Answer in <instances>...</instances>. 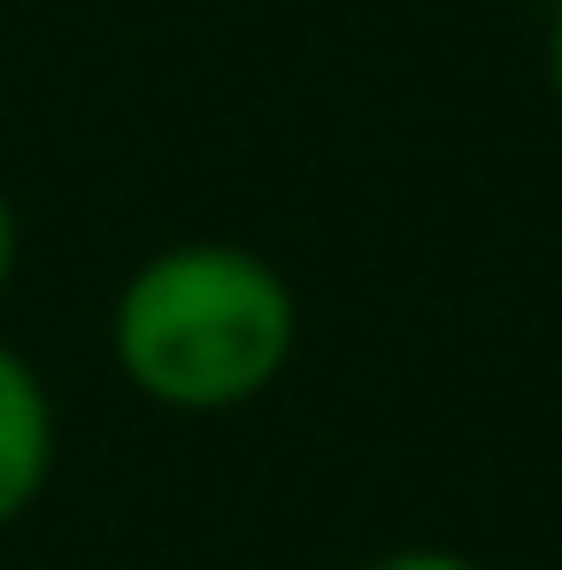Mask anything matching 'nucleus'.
Instances as JSON below:
<instances>
[{
  "label": "nucleus",
  "mask_w": 562,
  "mask_h": 570,
  "mask_svg": "<svg viewBox=\"0 0 562 570\" xmlns=\"http://www.w3.org/2000/svg\"><path fill=\"white\" fill-rule=\"evenodd\" d=\"M116 371L162 409H239L293 355V285L231 239H186L116 293Z\"/></svg>",
  "instance_id": "1"
},
{
  "label": "nucleus",
  "mask_w": 562,
  "mask_h": 570,
  "mask_svg": "<svg viewBox=\"0 0 562 570\" xmlns=\"http://www.w3.org/2000/svg\"><path fill=\"white\" fill-rule=\"evenodd\" d=\"M16 278V208H8V193H0V293Z\"/></svg>",
  "instance_id": "4"
},
{
  "label": "nucleus",
  "mask_w": 562,
  "mask_h": 570,
  "mask_svg": "<svg viewBox=\"0 0 562 570\" xmlns=\"http://www.w3.org/2000/svg\"><path fill=\"white\" fill-rule=\"evenodd\" d=\"M548 86H555V108H562V8H555V23H548Z\"/></svg>",
  "instance_id": "5"
},
{
  "label": "nucleus",
  "mask_w": 562,
  "mask_h": 570,
  "mask_svg": "<svg viewBox=\"0 0 562 570\" xmlns=\"http://www.w3.org/2000/svg\"><path fill=\"white\" fill-rule=\"evenodd\" d=\"M371 570H485V563H470L455 548H393V556H377Z\"/></svg>",
  "instance_id": "3"
},
{
  "label": "nucleus",
  "mask_w": 562,
  "mask_h": 570,
  "mask_svg": "<svg viewBox=\"0 0 562 570\" xmlns=\"http://www.w3.org/2000/svg\"><path fill=\"white\" fill-rule=\"evenodd\" d=\"M55 471V401L23 355L0 347V524H16Z\"/></svg>",
  "instance_id": "2"
}]
</instances>
